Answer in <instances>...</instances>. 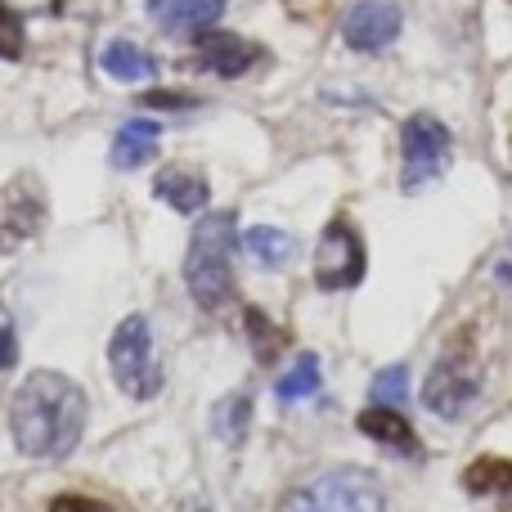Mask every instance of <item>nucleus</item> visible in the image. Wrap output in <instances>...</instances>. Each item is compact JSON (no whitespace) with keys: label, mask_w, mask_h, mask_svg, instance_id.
<instances>
[{"label":"nucleus","mask_w":512,"mask_h":512,"mask_svg":"<svg viewBox=\"0 0 512 512\" xmlns=\"http://www.w3.org/2000/svg\"><path fill=\"white\" fill-rule=\"evenodd\" d=\"M99 63H104V72H108V77H117V81H149L153 72H158L153 54H144L140 45H131V41H113V45H104Z\"/></svg>","instance_id":"2eb2a0df"},{"label":"nucleus","mask_w":512,"mask_h":512,"mask_svg":"<svg viewBox=\"0 0 512 512\" xmlns=\"http://www.w3.org/2000/svg\"><path fill=\"white\" fill-rule=\"evenodd\" d=\"M243 248H248L261 265H270V270H274V265H283L292 252H297V243H292L283 230H270V225H256V230L243 234Z\"/></svg>","instance_id":"a211bd4d"},{"label":"nucleus","mask_w":512,"mask_h":512,"mask_svg":"<svg viewBox=\"0 0 512 512\" xmlns=\"http://www.w3.org/2000/svg\"><path fill=\"white\" fill-rule=\"evenodd\" d=\"M149 104H167V108H185V104H194V99H185V95H149Z\"/></svg>","instance_id":"393cba45"},{"label":"nucleus","mask_w":512,"mask_h":512,"mask_svg":"<svg viewBox=\"0 0 512 512\" xmlns=\"http://www.w3.org/2000/svg\"><path fill=\"white\" fill-rule=\"evenodd\" d=\"M9 432L27 459H63L77 450L81 432H86V391L63 373H32L14 391Z\"/></svg>","instance_id":"f257e3e1"},{"label":"nucleus","mask_w":512,"mask_h":512,"mask_svg":"<svg viewBox=\"0 0 512 512\" xmlns=\"http://www.w3.org/2000/svg\"><path fill=\"white\" fill-rule=\"evenodd\" d=\"M149 14L167 32H207L225 14V0H149Z\"/></svg>","instance_id":"9b49d317"},{"label":"nucleus","mask_w":512,"mask_h":512,"mask_svg":"<svg viewBox=\"0 0 512 512\" xmlns=\"http://www.w3.org/2000/svg\"><path fill=\"white\" fill-rule=\"evenodd\" d=\"M481 396V378L463 364V355H450L432 369V378L423 382V405L441 418H463V409Z\"/></svg>","instance_id":"423d86ee"},{"label":"nucleus","mask_w":512,"mask_h":512,"mask_svg":"<svg viewBox=\"0 0 512 512\" xmlns=\"http://www.w3.org/2000/svg\"><path fill=\"white\" fill-rule=\"evenodd\" d=\"M450 149H454L450 131H445L432 113H414L405 122V131H400V153H405L400 185L418 189V185H427V180H436L445 171V162H450Z\"/></svg>","instance_id":"20e7f679"},{"label":"nucleus","mask_w":512,"mask_h":512,"mask_svg":"<svg viewBox=\"0 0 512 512\" xmlns=\"http://www.w3.org/2000/svg\"><path fill=\"white\" fill-rule=\"evenodd\" d=\"M360 279H364V243H360V234H355L346 221H333L324 234H319L315 283L324 292H337V288H355Z\"/></svg>","instance_id":"39448f33"},{"label":"nucleus","mask_w":512,"mask_h":512,"mask_svg":"<svg viewBox=\"0 0 512 512\" xmlns=\"http://www.w3.org/2000/svg\"><path fill=\"white\" fill-rule=\"evenodd\" d=\"M342 36H346V45L360 54L387 50V45L400 36V9L391 5V0H360V5L346 14Z\"/></svg>","instance_id":"6e6552de"},{"label":"nucleus","mask_w":512,"mask_h":512,"mask_svg":"<svg viewBox=\"0 0 512 512\" xmlns=\"http://www.w3.org/2000/svg\"><path fill=\"white\" fill-rule=\"evenodd\" d=\"M50 512H113V508L99 504V499H86V495H63L50 504Z\"/></svg>","instance_id":"5701e85b"},{"label":"nucleus","mask_w":512,"mask_h":512,"mask_svg":"<svg viewBox=\"0 0 512 512\" xmlns=\"http://www.w3.org/2000/svg\"><path fill=\"white\" fill-rule=\"evenodd\" d=\"M248 423H252V396L248 391H234V396H225L221 405L212 409V432H216V441H225V445L248 441Z\"/></svg>","instance_id":"dca6fc26"},{"label":"nucleus","mask_w":512,"mask_h":512,"mask_svg":"<svg viewBox=\"0 0 512 512\" xmlns=\"http://www.w3.org/2000/svg\"><path fill=\"white\" fill-rule=\"evenodd\" d=\"M292 512H324V508H310V504H301V508H292Z\"/></svg>","instance_id":"a878e982"},{"label":"nucleus","mask_w":512,"mask_h":512,"mask_svg":"<svg viewBox=\"0 0 512 512\" xmlns=\"http://www.w3.org/2000/svg\"><path fill=\"white\" fill-rule=\"evenodd\" d=\"M504 512H512V504H508V508H504Z\"/></svg>","instance_id":"bb28decb"},{"label":"nucleus","mask_w":512,"mask_h":512,"mask_svg":"<svg viewBox=\"0 0 512 512\" xmlns=\"http://www.w3.org/2000/svg\"><path fill=\"white\" fill-rule=\"evenodd\" d=\"M14 364H18V342H14V333L0 324V369H14Z\"/></svg>","instance_id":"b1692460"},{"label":"nucleus","mask_w":512,"mask_h":512,"mask_svg":"<svg viewBox=\"0 0 512 512\" xmlns=\"http://www.w3.org/2000/svg\"><path fill=\"white\" fill-rule=\"evenodd\" d=\"M256 59H261V50H256L252 41H243V36L212 32V27H207V32H198V63H203V68H212L216 77H243Z\"/></svg>","instance_id":"9d476101"},{"label":"nucleus","mask_w":512,"mask_h":512,"mask_svg":"<svg viewBox=\"0 0 512 512\" xmlns=\"http://www.w3.org/2000/svg\"><path fill=\"white\" fill-rule=\"evenodd\" d=\"M108 364H113V378L126 396L149 400L162 391V369L153 360V333L144 315H126L117 324L113 342H108Z\"/></svg>","instance_id":"7ed1b4c3"},{"label":"nucleus","mask_w":512,"mask_h":512,"mask_svg":"<svg viewBox=\"0 0 512 512\" xmlns=\"http://www.w3.org/2000/svg\"><path fill=\"white\" fill-rule=\"evenodd\" d=\"M23 54V18L0 0V59H18Z\"/></svg>","instance_id":"4be33fe9"},{"label":"nucleus","mask_w":512,"mask_h":512,"mask_svg":"<svg viewBox=\"0 0 512 512\" xmlns=\"http://www.w3.org/2000/svg\"><path fill=\"white\" fill-rule=\"evenodd\" d=\"M369 396H373V405H405L409 400V373H405V364H391V369H382L378 378H373V387H369Z\"/></svg>","instance_id":"aec40b11"},{"label":"nucleus","mask_w":512,"mask_h":512,"mask_svg":"<svg viewBox=\"0 0 512 512\" xmlns=\"http://www.w3.org/2000/svg\"><path fill=\"white\" fill-rule=\"evenodd\" d=\"M45 225V189L36 176H18L5 189V221H0V252H14Z\"/></svg>","instance_id":"0eeeda50"},{"label":"nucleus","mask_w":512,"mask_h":512,"mask_svg":"<svg viewBox=\"0 0 512 512\" xmlns=\"http://www.w3.org/2000/svg\"><path fill=\"white\" fill-rule=\"evenodd\" d=\"M248 328H252V337H256V360L270 364L274 355H279V346H283V333L261 315V310H248Z\"/></svg>","instance_id":"412c9836"},{"label":"nucleus","mask_w":512,"mask_h":512,"mask_svg":"<svg viewBox=\"0 0 512 512\" xmlns=\"http://www.w3.org/2000/svg\"><path fill=\"white\" fill-rule=\"evenodd\" d=\"M315 499H324L337 512H382V490L364 468H337L315 486Z\"/></svg>","instance_id":"1a4fd4ad"},{"label":"nucleus","mask_w":512,"mask_h":512,"mask_svg":"<svg viewBox=\"0 0 512 512\" xmlns=\"http://www.w3.org/2000/svg\"><path fill=\"white\" fill-rule=\"evenodd\" d=\"M274 391H279V400H288V405H292V400L315 396V391H319V360H315V355H297V364L283 373Z\"/></svg>","instance_id":"6ab92c4d"},{"label":"nucleus","mask_w":512,"mask_h":512,"mask_svg":"<svg viewBox=\"0 0 512 512\" xmlns=\"http://www.w3.org/2000/svg\"><path fill=\"white\" fill-rule=\"evenodd\" d=\"M463 490L468 495H512V459L486 454L463 472Z\"/></svg>","instance_id":"f3484780"},{"label":"nucleus","mask_w":512,"mask_h":512,"mask_svg":"<svg viewBox=\"0 0 512 512\" xmlns=\"http://www.w3.org/2000/svg\"><path fill=\"white\" fill-rule=\"evenodd\" d=\"M230 252H234V212H212L207 221H198L185 256V283L203 310H216L230 301L234 292Z\"/></svg>","instance_id":"f03ea898"},{"label":"nucleus","mask_w":512,"mask_h":512,"mask_svg":"<svg viewBox=\"0 0 512 512\" xmlns=\"http://www.w3.org/2000/svg\"><path fill=\"white\" fill-rule=\"evenodd\" d=\"M153 194H158L167 207H176V212H198V207L207 203V180L198 176V171L167 167L158 180H153Z\"/></svg>","instance_id":"4468645a"},{"label":"nucleus","mask_w":512,"mask_h":512,"mask_svg":"<svg viewBox=\"0 0 512 512\" xmlns=\"http://www.w3.org/2000/svg\"><path fill=\"white\" fill-rule=\"evenodd\" d=\"M360 432L373 436V441H382L387 450L396 454H418V436L414 427H409V418L400 414L396 405H373L360 414Z\"/></svg>","instance_id":"f8f14e48"},{"label":"nucleus","mask_w":512,"mask_h":512,"mask_svg":"<svg viewBox=\"0 0 512 512\" xmlns=\"http://www.w3.org/2000/svg\"><path fill=\"white\" fill-rule=\"evenodd\" d=\"M158 140H162L158 122H144V117L126 122L122 131H117V140H113V167L131 171V167H140V162H149L153 153H158Z\"/></svg>","instance_id":"ddd939ff"}]
</instances>
